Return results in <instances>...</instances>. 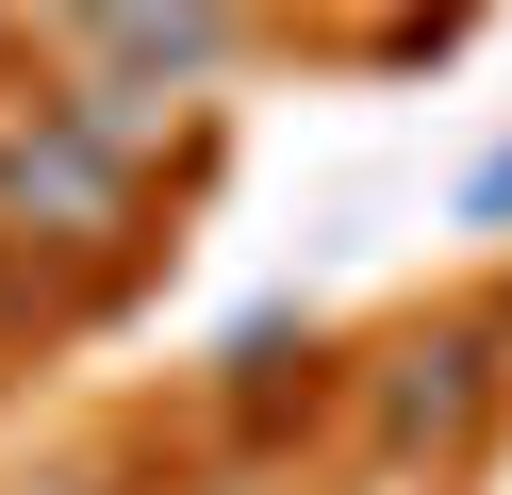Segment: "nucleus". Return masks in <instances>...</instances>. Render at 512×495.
I'll list each match as a JSON object with an SVG mask.
<instances>
[{
	"mask_svg": "<svg viewBox=\"0 0 512 495\" xmlns=\"http://www.w3.org/2000/svg\"><path fill=\"white\" fill-rule=\"evenodd\" d=\"M116 132L100 116H50V132H17V149H0V198H17V215H50V231H83V215H116Z\"/></svg>",
	"mask_w": 512,
	"mask_h": 495,
	"instance_id": "obj_1",
	"label": "nucleus"
},
{
	"mask_svg": "<svg viewBox=\"0 0 512 495\" xmlns=\"http://www.w3.org/2000/svg\"><path fill=\"white\" fill-rule=\"evenodd\" d=\"M116 99H149V83H215V66H232V0H116Z\"/></svg>",
	"mask_w": 512,
	"mask_h": 495,
	"instance_id": "obj_2",
	"label": "nucleus"
},
{
	"mask_svg": "<svg viewBox=\"0 0 512 495\" xmlns=\"http://www.w3.org/2000/svg\"><path fill=\"white\" fill-rule=\"evenodd\" d=\"M479 413V330H446V347H413V380H397V429H463Z\"/></svg>",
	"mask_w": 512,
	"mask_h": 495,
	"instance_id": "obj_3",
	"label": "nucleus"
},
{
	"mask_svg": "<svg viewBox=\"0 0 512 495\" xmlns=\"http://www.w3.org/2000/svg\"><path fill=\"white\" fill-rule=\"evenodd\" d=\"M479 215H512V149H496V165H479Z\"/></svg>",
	"mask_w": 512,
	"mask_h": 495,
	"instance_id": "obj_4",
	"label": "nucleus"
},
{
	"mask_svg": "<svg viewBox=\"0 0 512 495\" xmlns=\"http://www.w3.org/2000/svg\"><path fill=\"white\" fill-rule=\"evenodd\" d=\"M50 17H116V0H50Z\"/></svg>",
	"mask_w": 512,
	"mask_h": 495,
	"instance_id": "obj_5",
	"label": "nucleus"
}]
</instances>
